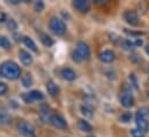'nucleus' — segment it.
Segmentation results:
<instances>
[{
    "label": "nucleus",
    "instance_id": "obj_1",
    "mask_svg": "<svg viewBox=\"0 0 149 137\" xmlns=\"http://www.w3.org/2000/svg\"><path fill=\"white\" fill-rule=\"evenodd\" d=\"M0 75L7 80H17L21 76V68L14 61H5L0 65Z\"/></svg>",
    "mask_w": 149,
    "mask_h": 137
},
{
    "label": "nucleus",
    "instance_id": "obj_2",
    "mask_svg": "<svg viewBox=\"0 0 149 137\" xmlns=\"http://www.w3.org/2000/svg\"><path fill=\"white\" fill-rule=\"evenodd\" d=\"M89 59H90V48L88 44L84 42H79L75 51L73 52V60L75 62H81L83 60H89Z\"/></svg>",
    "mask_w": 149,
    "mask_h": 137
},
{
    "label": "nucleus",
    "instance_id": "obj_3",
    "mask_svg": "<svg viewBox=\"0 0 149 137\" xmlns=\"http://www.w3.org/2000/svg\"><path fill=\"white\" fill-rule=\"evenodd\" d=\"M49 28L51 29V31L53 34H56L57 36H63L66 33V24L65 22L57 17V16H52L49 21Z\"/></svg>",
    "mask_w": 149,
    "mask_h": 137
},
{
    "label": "nucleus",
    "instance_id": "obj_4",
    "mask_svg": "<svg viewBox=\"0 0 149 137\" xmlns=\"http://www.w3.org/2000/svg\"><path fill=\"white\" fill-rule=\"evenodd\" d=\"M146 108H141L138 111L136 115H135V123L138 129H140L141 131H143L145 134L147 133L149 128L148 120H147V112H145Z\"/></svg>",
    "mask_w": 149,
    "mask_h": 137
},
{
    "label": "nucleus",
    "instance_id": "obj_5",
    "mask_svg": "<svg viewBox=\"0 0 149 137\" xmlns=\"http://www.w3.org/2000/svg\"><path fill=\"white\" fill-rule=\"evenodd\" d=\"M16 128H17V131L24 137H36L35 134V128L27 121L24 120H21L17 122L16 125Z\"/></svg>",
    "mask_w": 149,
    "mask_h": 137
},
{
    "label": "nucleus",
    "instance_id": "obj_6",
    "mask_svg": "<svg viewBox=\"0 0 149 137\" xmlns=\"http://www.w3.org/2000/svg\"><path fill=\"white\" fill-rule=\"evenodd\" d=\"M22 99L28 104H31L33 102H38V100H43L44 99V95L38 91V90H33L28 93H24L22 96Z\"/></svg>",
    "mask_w": 149,
    "mask_h": 137
},
{
    "label": "nucleus",
    "instance_id": "obj_7",
    "mask_svg": "<svg viewBox=\"0 0 149 137\" xmlns=\"http://www.w3.org/2000/svg\"><path fill=\"white\" fill-rule=\"evenodd\" d=\"M50 123L57 129H66L67 128V122L60 114H52V116L50 119Z\"/></svg>",
    "mask_w": 149,
    "mask_h": 137
},
{
    "label": "nucleus",
    "instance_id": "obj_8",
    "mask_svg": "<svg viewBox=\"0 0 149 137\" xmlns=\"http://www.w3.org/2000/svg\"><path fill=\"white\" fill-rule=\"evenodd\" d=\"M39 116H40L42 121L50 122V119H51L52 114H51V108L47 104H40V106H39Z\"/></svg>",
    "mask_w": 149,
    "mask_h": 137
},
{
    "label": "nucleus",
    "instance_id": "obj_9",
    "mask_svg": "<svg viewBox=\"0 0 149 137\" xmlns=\"http://www.w3.org/2000/svg\"><path fill=\"white\" fill-rule=\"evenodd\" d=\"M125 21L131 26H138L139 24V16L134 10H127L124 13Z\"/></svg>",
    "mask_w": 149,
    "mask_h": 137
},
{
    "label": "nucleus",
    "instance_id": "obj_10",
    "mask_svg": "<svg viewBox=\"0 0 149 137\" xmlns=\"http://www.w3.org/2000/svg\"><path fill=\"white\" fill-rule=\"evenodd\" d=\"M73 6L82 14H86V13H88L90 10V5L86 0H74L73 1Z\"/></svg>",
    "mask_w": 149,
    "mask_h": 137
},
{
    "label": "nucleus",
    "instance_id": "obj_11",
    "mask_svg": "<svg viewBox=\"0 0 149 137\" xmlns=\"http://www.w3.org/2000/svg\"><path fill=\"white\" fill-rule=\"evenodd\" d=\"M120 103L124 107H132L134 105V98L130 92H123L120 95Z\"/></svg>",
    "mask_w": 149,
    "mask_h": 137
},
{
    "label": "nucleus",
    "instance_id": "obj_12",
    "mask_svg": "<svg viewBox=\"0 0 149 137\" xmlns=\"http://www.w3.org/2000/svg\"><path fill=\"white\" fill-rule=\"evenodd\" d=\"M19 57H20V60H21V62H22L23 65L30 66V65L33 64V57H31V54H30L29 52H27L26 50H21V51L19 52Z\"/></svg>",
    "mask_w": 149,
    "mask_h": 137
},
{
    "label": "nucleus",
    "instance_id": "obj_13",
    "mask_svg": "<svg viewBox=\"0 0 149 137\" xmlns=\"http://www.w3.org/2000/svg\"><path fill=\"white\" fill-rule=\"evenodd\" d=\"M46 90H47V93L51 96V97H57L60 92V89L59 86L53 82V81H49L46 83Z\"/></svg>",
    "mask_w": 149,
    "mask_h": 137
},
{
    "label": "nucleus",
    "instance_id": "obj_14",
    "mask_svg": "<svg viewBox=\"0 0 149 137\" xmlns=\"http://www.w3.org/2000/svg\"><path fill=\"white\" fill-rule=\"evenodd\" d=\"M100 58H101V60L103 62H112L114 60V58H116V54L111 50H105V51H103L101 53Z\"/></svg>",
    "mask_w": 149,
    "mask_h": 137
},
{
    "label": "nucleus",
    "instance_id": "obj_15",
    "mask_svg": "<svg viewBox=\"0 0 149 137\" xmlns=\"http://www.w3.org/2000/svg\"><path fill=\"white\" fill-rule=\"evenodd\" d=\"M61 76H63V78L66 80V81H74L75 77H76V74H75V71L73 69L67 67V68L61 69Z\"/></svg>",
    "mask_w": 149,
    "mask_h": 137
},
{
    "label": "nucleus",
    "instance_id": "obj_16",
    "mask_svg": "<svg viewBox=\"0 0 149 137\" xmlns=\"http://www.w3.org/2000/svg\"><path fill=\"white\" fill-rule=\"evenodd\" d=\"M77 127H79V129L80 130H82V131H84V133H91L93 131V126L88 122V121H86V120H79V122H77Z\"/></svg>",
    "mask_w": 149,
    "mask_h": 137
},
{
    "label": "nucleus",
    "instance_id": "obj_17",
    "mask_svg": "<svg viewBox=\"0 0 149 137\" xmlns=\"http://www.w3.org/2000/svg\"><path fill=\"white\" fill-rule=\"evenodd\" d=\"M10 122V115L8 112L3 108H0V125L1 126H7Z\"/></svg>",
    "mask_w": 149,
    "mask_h": 137
},
{
    "label": "nucleus",
    "instance_id": "obj_18",
    "mask_svg": "<svg viewBox=\"0 0 149 137\" xmlns=\"http://www.w3.org/2000/svg\"><path fill=\"white\" fill-rule=\"evenodd\" d=\"M39 39H40V42L43 43V45L46 46V47H51V46L54 44L53 39H52L47 34H45V33H40V34H39Z\"/></svg>",
    "mask_w": 149,
    "mask_h": 137
},
{
    "label": "nucleus",
    "instance_id": "obj_19",
    "mask_svg": "<svg viewBox=\"0 0 149 137\" xmlns=\"http://www.w3.org/2000/svg\"><path fill=\"white\" fill-rule=\"evenodd\" d=\"M23 43L27 47H29L31 51L36 52L37 51V47H36V44L34 43V40L30 38V37H23Z\"/></svg>",
    "mask_w": 149,
    "mask_h": 137
},
{
    "label": "nucleus",
    "instance_id": "obj_20",
    "mask_svg": "<svg viewBox=\"0 0 149 137\" xmlns=\"http://www.w3.org/2000/svg\"><path fill=\"white\" fill-rule=\"evenodd\" d=\"M120 46H121L124 50H126V51H132L133 47H134V43H132V42L128 40V39H124V40H121Z\"/></svg>",
    "mask_w": 149,
    "mask_h": 137
},
{
    "label": "nucleus",
    "instance_id": "obj_21",
    "mask_svg": "<svg viewBox=\"0 0 149 137\" xmlns=\"http://www.w3.org/2000/svg\"><path fill=\"white\" fill-rule=\"evenodd\" d=\"M81 112H82V114H83L84 116H87V118H91V116L94 115L93 109H91L89 106H87V105H82V106H81Z\"/></svg>",
    "mask_w": 149,
    "mask_h": 137
},
{
    "label": "nucleus",
    "instance_id": "obj_22",
    "mask_svg": "<svg viewBox=\"0 0 149 137\" xmlns=\"http://www.w3.org/2000/svg\"><path fill=\"white\" fill-rule=\"evenodd\" d=\"M0 46L2 48H5V50H9L10 48V42H9V39L7 37H5V36H1L0 37Z\"/></svg>",
    "mask_w": 149,
    "mask_h": 137
},
{
    "label": "nucleus",
    "instance_id": "obj_23",
    "mask_svg": "<svg viewBox=\"0 0 149 137\" xmlns=\"http://www.w3.org/2000/svg\"><path fill=\"white\" fill-rule=\"evenodd\" d=\"M22 84H23L24 88H29V86H31V85H33V77H31L29 74H27L26 76L22 77Z\"/></svg>",
    "mask_w": 149,
    "mask_h": 137
},
{
    "label": "nucleus",
    "instance_id": "obj_24",
    "mask_svg": "<svg viewBox=\"0 0 149 137\" xmlns=\"http://www.w3.org/2000/svg\"><path fill=\"white\" fill-rule=\"evenodd\" d=\"M119 120H120V122H123V123H128V122L132 120V113H131V112H125V113H123V114L120 115Z\"/></svg>",
    "mask_w": 149,
    "mask_h": 137
},
{
    "label": "nucleus",
    "instance_id": "obj_25",
    "mask_svg": "<svg viewBox=\"0 0 149 137\" xmlns=\"http://www.w3.org/2000/svg\"><path fill=\"white\" fill-rule=\"evenodd\" d=\"M7 28H8L9 30H13V31L17 29V23L15 22L14 19H8V20H7Z\"/></svg>",
    "mask_w": 149,
    "mask_h": 137
},
{
    "label": "nucleus",
    "instance_id": "obj_26",
    "mask_svg": "<svg viewBox=\"0 0 149 137\" xmlns=\"http://www.w3.org/2000/svg\"><path fill=\"white\" fill-rule=\"evenodd\" d=\"M131 134H132V136L133 137H143L145 136V133H143V131H141V130H140V129H138V128L132 129Z\"/></svg>",
    "mask_w": 149,
    "mask_h": 137
},
{
    "label": "nucleus",
    "instance_id": "obj_27",
    "mask_svg": "<svg viewBox=\"0 0 149 137\" xmlns=\"http://www.w3.org/2000/svg\"><path fill=\"white\" fill-rule=\"evenodd\" d=\"M7 90H8L7 85H6L3 82H0V96H3V95H6Z\"/></svg>",
    "mask_w": 149,
    "mask_h": 137
},
{
    "label": "nucleus",
    "instance_id": "obj_28",
    "mask_svg": "<svg viewBox=\"0 0 149 137\" xmlns=\"http://www.w3.org/2000/svg\"><path fill=\"white\" fill-rule=\"evenodd\" d=\"M43 9H44V3H43V1H36V2H35V10L42 12Z\"/></svg>",
    "mask_w": 149,
    "mask_h": 137
},
{
    "label": "nucleus",
    "instance_id": "obj_29",
    "mask_svg": "<svg viewBox=\"0 0 149 137\" xmlns=\"http://www.w3.org/2000/svg\"><path fill=\"white\" fill-rule=\"evenodd\" d=\"M130 80H131V84H132L135 89H138V88H139V86H138V81H136V78H135L134 74H132V75L130 76Z\"/></svg>",
    "mask_w": 149,
    "mask_h": 137
},
{
    "label": "nucleus",
    "instance_id": "obj_30",
    "mask_svg": "<svg viewBox=\"0 0 149 137\" xmlns=\"http://www.w3.org/2000/svg\"><path fill=\"white\" fill-rule=\"evenodd\" d=\"M6 20V16H5V14L3 13H0V22H3Z\"/></svg>",
    "mask_w": 149,
    "mask_h": 137
},
{
    "label": "nucleus",
    "instance_id": "obj_31",
    "mask_svg": "<svg viewBox=\"0 0 149 137\" xmlns=\"http://www.w3.org/2000/svg\"><path fill=\"white\" fill-rule=\"evenodd\" d=\"M135 45H138V46H141V45H142V40H141V39H138V40L135 42Z\"/></svg>",
    "mask_w": 149,
    "mask_h": 137
},
{
    "label": "nucleus",
    "instance_id": "obj_32",
    "mask_svg": "<svg viewBox=\"0 0 149 137\" xmlns=\"http://www.w3.org/2000/svg\"><path fill=\"white\" fill-rule=\"evenodd\" d=\"M14 37H15V40H16V42H19V40L21 39V38H19V37H20L19 35H14Z\"/></svg>",
    "mask_w": 149,
    "mask_h": 137
},
{
    "label": "nucleus",
    "instance_id": "obj_33",
    "mask_svg": "<svg viewBox=\"0 0 149 137\" xmlns=\"http://www.w3.org/2000/svg\"><path fill=\"white\" fill-rule=\"evenodd\" d=\"M146 52H147V53L149 54V44L147 45V47H146Z\"/></svg>",
    "mask_w": 149,
    "mask_h": 137
},
{
    "label": "nucleus",
    "instance_id": "obj_34",
    "mask_svg": "<svg viewBox=\"0 0 149 137\" xmlns=\"http://www.w3.org/2000/svg\"><path fill=\"white\" fill-rule=\"evenodd\" d=\"M87 137H95V136H93V135H90V136H87Z\"/></svg>",
    "mask_w": 149,
    "mask_h": 137
},
{
    "label": "nucleus",
    "instance_id": "obj_35",
    "mask_svg": "<svg viewBox=\"0 0 149 137\" xmlns=\"http://www.w3.org/2000/svg\"><path fill=\"white\" fill-rule=\"evenodd\" d=\"M148 97H149V92H148Z\"/></svg>",
    "mask_w": 149,
    "mask_h": 137
}]
</instances>
